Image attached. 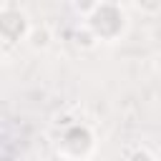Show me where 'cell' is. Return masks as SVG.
<instances>
[{"mask_svg":"<svg viewBox=\"0 0 161 161\" xmlns=\"http://www.w3.org/2000/svg\"><path fill=\"white\" fill-rule=\"evenodd\" d=\"M25 43H28L30 48H35V50L48 48V45L53 43V30H50V25H45V23H40V25H30Z\"/></svg>","mask_w":161,"mask_h":161,"instance_id":"4","label":"cell"},{"mask_svg":"<svg viewBox=\"0 0 161 161\" xmlns=\"http://www.w3.org/2000/svg\"><path fill=\"white\" fill-rule=\"evenodd\" d=\"M73 43H75V45H78L80 50H93V48H98V45H101V43H98V38H96V35H93V33H91V30H88V28H86L83 23H80V25L75 28Z\"/></svg>","mask_w":161,"mask_h":161,"instance_id":"5","label":"cell"},{"mask_svg":"<svg viewBox=\"0 0 161 161\" xmlns=\"http://www.w3.org/2000/svg\"><path fill=\"white\" fill-rule=\"evenodd\" d=\"M30 25L33 23H30V18H28L25 10H20L15 5L0 8V43H8V45L25 43Z\"/></svg>","mask_w":161,"mask_h":161,"instance_id":"3","label":"cell"},{"mask_svg":"<svg viewBox=\"0 0 161 161\" xmlns=\"http://www.w3.org/2000/svg\"><path fill=\"white\" fill-rule=\"evenodd\" d=\"M53 161H65V158H60V156H55V158H53Z\"/></svg>","mask_w":161,"mask_h":161,"instance_id":"8","label":"cell"},{"mask_svg":"<svg viewBox=\"0 0 161 161\" xmlns=\"http://www.w3.org/2000/svg\"><path fill=\"white\" fill-rule=\"evenodd\" d=\"M78 10L83 13V25L98 38V43H118L128 33L131 20L121 3L101 0V3L83 5Z\"/></svg>","mask_w":161,"mask_h":161,"instance_id":"1","label":"cell"},{"mask_svg":"<svg viewBox=\"0 0 161 161\" xmlns=\"http://www.w3.org/2000/svg\"><path fill=\"white\" fill-rule=\"evenodd\" d=\"M133 8H136V10H141V13L156 15V13L161 10V3H158V0H153V3H133Z\"/></svg>","mask_w":161,"mask_h":161,"instance_id":"7","label":"cell"},{"mask_svg":"<svg viewBox=\"0 0 161 161\" xmlns=\"http://www.w3.org/2000/svg\"><path fill=\"white\" fill-rule=\"evenodd\" d=\"M96 151V133L88 123H68L58 138V156L65 161H86Z\"/></svg>","mask_w":161,"mask_h":161,"instance_id":"2","label":"cell"},{"mask_svg":"<svg viewBox=\"0 0 161 161\" xmlns=\"http://www.w3.org/2000/svg\"><path fill=\"white\" fill-rule=\"evenodd\" d=\"M126 161H158V158H156V153L148 151L146 146H138V148H133V151L126 156Z\"/></svg>","mask_w":161,"mask_h":161,"instance_id":"6","label":"cell"}]
</instances>
